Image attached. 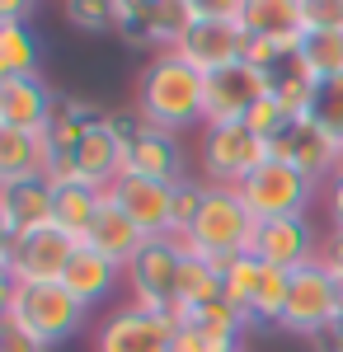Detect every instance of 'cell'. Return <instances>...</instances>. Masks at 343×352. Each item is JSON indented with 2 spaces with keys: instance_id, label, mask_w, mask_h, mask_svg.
<instances>
[{
  "instance_id": "obj_1",
  "label": "cell",
  "mask_w": 343,
  "mask_h": 352,
  "mask_svg": "<svg viewBox=\"0 0 343 352\" xmlns=\"http://www.w3.org/2000/svg\"><path fill=\"white\" fill-rule=\"evenodd\" d=\"M207 113V76L193 71L179 52H151L136 76V122L160 132H184Z\"/></svg>"
},
{
  "instance_id": "obj_2",
  "label": "cell",
  "mask_w": 343,
  "mask_h": 352,
  "mask_svg": "<svg viewBox=\"0 0 343 352\" xmlns=\"http://www.w3.org/2000/svg\"><path fill=\"white\" fill-rule=\"evenodd\" d=\"M254 230H259V221L245 207L240 188H216V184H207L202 207H198V217H193V226H188L184 235H188V249L193 254H202V258H211L221 268V263H231V258L254 249Z\"/></svg>"
},
{
  "instance_id": "obj_3",
  "label": "cell",
  "mask_w": 343,
  "mask_h": 352,
  "mask_svg": "<svg viewBox=\"0 0 343 352\" xmlns=\"http://www.w3.org/2000/svg\"><path fill=\"white\" fill-rule=\"evenodd\" d=\"M85 305H80L61 282H14V300H10V320L28 329L43 348H56L66 338H76L85 324Z\"/></svg>"
},
{
  "instance_id": "obj_4",
  "label": "cell",
  "mask_w": 343,
  "mask_h": 352,
  "mask_svg": "<svg viewBox=\"0 0 343 352\" xmlns=\"http://www.w3.org/2000/svg\"><path fill=\"white\" fill-rule=\"evenodd\" d=\"M184 254H193L184 230H169V235H160V240H146V249L123 268L127 296H132L127 305L146 310V315H165L169 300H174V282H179Z\"/></svg>"
},
{
  "instance_id": "obj_5",
  "label": "cell",
  "mask_w": 343,
  "mask_h": 352,
  "mask_svg": "<svg viewBox=\"0 0 343 352\" xmlns=\"http://www.w3.org/2000/svg\"><path fill=\"white\" fill-rule=\"evenodd\" d=\"M198 164H202V184H216V188H240V184H245L259 164H268V141L259 132H249L245 122L202 127Z\"/></svg>"
},
{
  "instance_id": "obj_6",
  "label": "cell",
  "mask_w": 343,
  "mask_h": 352,
  "mask_svg": "<svg viewBox=\"0 0 343 352\" xmlns=\"http://www.w3.org/2000/svg\"><path fill=\"white\" fill-rule=\"evenodd\" d=\"M132 132H136V122L123 118V113H104V118L90 122L80 151L71 155L76 174L90 184V188L108 192L123 174H127V160H132Z\"/></svg>"
},
{
  "instance_id": "obj_7",
  "label": "cell",
  "mask_w": 343,
  "mask_h": 352,
  "mask_svg": "<svg viewBox=\"0 0 343 352\" xmlns=\"http://www.w3.org/2000/svg\"><path fill=\"white\" fill-rule=\"evenodd\" d=\"M339 287L334 277L320 268V263H306V268L291 272V292H287V310H282V324L296 338H320L339 324Z\"/></svg>"
},
{
  "instance_id": "obj_8",
  "label": "cell",
  "mask_w": 343,
  "mask_h": 352,
  "mask_svg": "<svg viewBox=\"0 0 343 352\" xmlns=\"http://www.w3.org/2000/svg\"><path fill=\"white\" fill-rule=\"evenodd\" d=\"M240 197H245V207L254 212V221L306 217V207H311V197H315V184H311L301 169H291V164L268 160L240 184Z\"/></svg>"
},
{
  "instance_id": "obj_9",
  "label": "cell",
  "mask_w": 343,
  "mask_h": 352,
  "mask_svg": "<svg viewBox=\"0 0 343 352\" xmlns=\"http://www.w3.org/2000/svg\"><path fill=\"white\" fill-rule=\"evenodd\" d=\"M282 71H254V66H226L207 76V113H202V127H226V122H245L254 104L273 99Z\"/></svg>"
},
{
  "instance_id": "obj_10",
  "label": "cell",
  "mask_w": 343,
  "mask_h": 352,
  "mask_svg": "<svg viewBox=\"0 0 343 352\" xmlns=\"http://www.w3.org/2000/svg\"><path fill=\"white\" fill-rule=\"evenodd\" d=\"M188 10H193V5H188ZM245 43H249V38H245L240 14H193V28L184 33V43H179L174 52L184 56L193 71L216 76V71L245 61Z\"/></svg>"
},
{
  "instance_id": "obj_11",
  "label": "cell",
  "mask_w": 343,
  "mask_h": 352,
  "mask_svg": "<svg viewBox=\"0 0 343 352\" xmlns=\"http://www.w3.org/2000/svg\"><path fill=\"white\" fill-rule=\"evenodd\" d=\"M268 160H282V164H291V169H301L311 184H329L343 169V146L320 127L315 118H306V122H296L287 136L268 141Z\"/></svg>"
},
{
  "instance_id": "obj_12",
  "label": "cell",
  "mask_w": 343,
  "mask_h": 352,
  "mask_svg": "<svg viewBox=\"0 0 343 352\" xmlns=\"http://www.w3.org/2000/svg\"><path fill=\"white\" fill-rule=\"evenodd\" d=\"M174 333L179 329L169 324L165 315H146L136 305H123V310H113L99 324L94 352H169L174 348Z\"/></svg>"
},
{
  "instance_id": "obj_13",
  "label": "cell",
  "mask_w": 343,
  "mask_h": 352,
  "mask_svg": "<svg viewBox=\"0 0 343 352\" xmlns=\"http://www.w3.org/2000/svg\"><path fill=\"white\" fill-rule=\"evenodd\" d=\"M240 24H245V38H268L282 52V61H296L301 43L311 38L301 0H245Z\"/></svg>"
},
{
  "instance_id": "obj_14",
  "label": "cell",
  "mask_w": 343,
  "mask_h": 352,
  "mask_svg": "<svg viewBox=\"0 0 343 352\" xmlns=\"http://www.w3.org/2000/svg\"><path fill=\"white\" fill-rule=\"evenodd\" d=\"M80 249V240H71L66 230L43 226V230H28L14 240L10 254V277L14 282H61V272L71 263V254Z\"/></svg>"
},
{
  "instance_id": "obj_15",
  "label": "cell",
  "mask_w": 343,
  "mask_h": 352,
  "mask_svg": "<svg viewBox=\"0 0 343 352\" xmlns=\"http://www.w3.org/2000/svg\"><path fill=\"white\" fill-rule=\"evenodd\" d=\"M249 254L264 258L268 268L296 272V268H306V263L320 258V240H315V230H311L306 217H278V221H259Z\"/></svg>"
},
{
  "instance_id": "obj_16",
  "label": "cell",
  "mask_w": 343,
  "mask_h": 352,
  "mask_svg": "<svg viewBox=\"0 0 343 352\" xmlns=\"http://www.w3.org/2000/svg\"><path fill=\"white\" fill-rule=\"evenodd\" d=\"M174 188H179V184H160V179L123 174V179L108 188V197H113V202H118L151 240H160V235L174 230Z\"/></svg>"
},
{
  "instance_id": "obj_17",
  "label": "cell",
  "mask_w": 343,
  "mask_h": 352,
  "mask_svg": "<svg viewBox=\"0 0 343 352\" xmlns=\"http://www.w3.org/2000/svg\"><path fill=\"white\" fill-rule=\"evenodd\" d=\"M56 113V94L43 76H19L0 80V127L14 132H43Z\"/></svg>"
},
{
  "instance_id": "obj_18",
  "label": "cell",
  "mask_w": 343,
  "mask_h": 352,
  "mask_svg": "<svg viewBox=\"0 0 343 352\" xmlns=\"http://www.w3.org/2000/svg\"><path fill=\"white\" fill-rule=\"evenodd\" d=\"M127 174L160 179V184H184L188 174H184V146H179V136H174V132H160V127H146V122H136Z\"/></svg>"
},
{
  "instance_id": "obj_19",
  "label": "cell",
  "mask_w": 343,
  "mask_h": 352,
  "mask_svg": "<svg viewBox=\"0 0 343 352\" xmlns=\"http://www.w3.org/2000/svg\"><path fill=\"white\" fill-rule=\"evenodd\" d=\"M146 240H151V235H146V230H141V226H136V221L104 192V207H99V217H94V226H90L85 244H90V249H99L108 263L127 268L136 254L146 249Z\"/></svg>"
},
{
  "instance_id": "obj_20",
  "label": "cell",
  "mask_w": 343,
  "mask_h": 352,
  "mask_svg": "<svg viewBox=\"0 0 343 352\" xmlns=\"http://www.w3.org/2000/svg\"><path fill=\"white\" fill-rule=\"evenodd\" d=\"M123 282V268L118 263H108L99 249H90V244H80L76 254H71V263L61 272V287L71 292V296L85 305V310H94V305H104L113 296V287Z\"/></svg>"
},
{
  "instance_id": "obj_21",
  "label": "cell",
  "mask_w": 343,
  "mask_h": 352,
  "mask_svg": "<svg viewBox=\"0 0 343 352\" xmlns=\"http://www.w3.org/2000/svg\"><path fill=\"white\" fill-rule=\"evenodd\" d=\"M52 164L56 160H52V151H48V136L43 132L0 127V188L24 184V179H48Z\"/></svg>"
},
{
  "instance_id": "obj_22",
  "label": "cell",
  "mask_w": 343,
  "mask_h": 352,
  "mask_svg": "<svg viewBox=\"0 0 343 352\" xmlns=\"http://www.w3.org/2000/svg\"><path fill=\"white\" fill-rule=\"evenodd\" d=\"M52 184L48 179H24V184H10V188H0V207H5V217L14 226V240L28 235V230H43V226H52Z\"/></svg>"
},
{
  "instance_id": "obj_23",
  "label": "cell",
  "mask_w": 343,
  "mask_h": 352,
  "mask_svg": "<svg viewBox=\"0 0 343 352\" xmlns=\"http://www.w3.org/2000/svg\"><path fill=\"white\" fill-rule=\"evenodd\" d=\"M52 192H56L52 197V226L85 244L90 226H94L99 207H104V192L90 188V184H66V188H52Z\"/></svg>"
},
{
  "instance_id": "obj_24",
  "label": "cell",
  "mask_w": 343,
  "mask_h": 352,
  "mask_svg": "<svg viewBox=\"0 0 343 352\" xmlns=\"http://www.w3.org/2000/svg\"><path fill=\"white\" fill-rule=\"evenodd\" d=\"M193 329H198V338L207 343V352H240L245 329H254V324H249V315H240L236 305L211 300V305H202V310L193 315Z\"/></svg>"
},
{
  "instance_id": "obj_25",
  "label": "cell",
  "mask_w": 343,
  "mask_h": 352,
  "mask_svg": "<svg viewBox=\"0 0 343 352\" xmlns=\"http://www.w3.org/2000/svg\"><path fill=\"white\" fill-rule=\"evenodd\" d=\"M174 300L188 305L193 315L211 305V300H221V268L202 258V254H184V263H179V282H174Z\"/></svg>"
},
{
  "instance_id": "obj_26",
  "label": "cell",
  "mask_w": 343,
  "mask_h": 352,
  "mask_svg": "<svg viewBox=\"0 0 343 352\" xmlns=\"http://www.w3.org/2000/svg\"><path fill=\"white\" fill-rule=\"evenodd\" d=\"M291 66L315 85L339 80L343 76V33H311V38L301 43V52H296Z\"/></svg>"
},
{
  "instance_id": "obj_27",
  "label": "cell",
  "mask_w": 343,
  "mask_h": 352,
  "mask_svg": "<svg viewBox=\"0 0 343 352\" xmlns=\"http://www.w3.org/2000/svg\"><path fill=\"white\" fill-rule=\"evenodd\" d=\"M38 76V38L28 24H0V80Z\"/></svg>"
},
{
  "instance_id": "obj_28",
  "label": "cell",
  "mask_w": 343,
  "mask_h": 352,
  "mask_svg": "<svg viewBox=\"0 0 343 352\" xmlns=\"http://www.w3.org/2000/svg\"><path fill=\"white\" fill-rule=\"evenodd\" d=\"M259 277H264V258H254V254H240L231 263H221V300L236 305L240 315H249L254 292H259ZM249 324H254V320H249Z\"/></svg>"
},
{
  "instance_id": "obj_29",
  "label": "cell",
  "mask_w": 343,
  "mask_h": 352,
  "mask_svg": "<svg viewBox=\"0 0 343 352\" xmlns=\"http://www.w3.org/2000/svg\"><path fill=\"white\" fill-rule=\"evenodd\" d=\"M273 99L282 104V113H287V122L296 127V122H306V118H315V104H320V85L306 80L296 66H287L282 76H278V89H273Z\"/></svg>"
},
{
  "instance_id": "obj_30",
  "label": "cell",
  "mask_w": 343,
  "mask_h": 352,
  "mask_svg": "<svg viewBox=\"0 0 343 352\" xmlns=\"http://www.w3.org/2000/svg\"><path fill=\"white\" fill-rule=\"evenodd\" d=\"M66 24L85 33H108L113 28V0H66Z\"/></svg>"
},
{
  "instance_id": "obj_31",
  "label": "cell",
  "mask_w": 343,
  "mask_h": 352,
  "mask_svg": "<svg viewBox=\"0 0 343 352\" xmlns=\"http://www.w3.org/2000/svg\"><path fill=\"white\" fill-rule=\"evenodd\" d=\"M315 122L343 146V76L329 85H320V104H315Z\"/></svg>"
},
{
  "instance_id": "obj_32",
  "label": "cell",
  "mask_w": 343,
  "mask_h": 352,
  "mask_svg": "<svg viewBox=\"0 0 343 352\" xmlns=\"http://www.w3.org/2000/svg\"><path fill=\"white\" fill-rule=\"evenodd\" d=\"M245 127H249V132H259L264 141H278V136L291 132V122H287V113H282V104H278V99L254 104V109H249V118H245Z\"/></svg>"
},
{
  "instance_id": "obj_33",
  "label": "cell",
  "mask_w": 343,
  "mask_h": 352,
  "mask_svg": "<svg viewBox=\"0 0 343 352\" xmlns=\"http://www.w3.org/2000/svg\"><path fill=\"white\" fill-rule=\"evenodd\" d=\"M311 33H343V0H301Z\"/></svg>"
},
{
  "instance_id": "obj_34",
  "label": "cell",
  "mask_w": 343,
  "mask_h": 352,
  "mask_svg": "<svg viewBox=\"0 0 343 352\" xmlns=\"http://www.w3.org/2000/svg\"><path fill=\"white\" fill-rule=\"evenodd\" d=\"M202 192H207V184H198V179H184L174 188V230H188L193 226L198 207H202Z\"/></svg>"
},
{
  "instance_id": "obj_35",
  "label": "cell",
  "mask_w": 343,
  "mask_h": 352,
  "mask_svg": "<svg viewBox=\"0 0 343 352\" xmlns=\"http://www.w3.org/2000/svg\"><path fill=\"white\" fill-rule=\"evenodd\" d=\"M0 352H52V348H43L28 329H19L10 315H5V320H0Z\"/></svg>"
},
{
  "instance_id": "obj_36",
  "label": "cell",
  "mask_w": 343,
  "mask_h": 352,
  "mask_svg": "<svg viewBox=\"0 0 343 352\" xmlns=\"http://www.w3.org/2000/svg\"><path fill=\"white\" fill-rule=\"evenodd\" d=\"M245 66H254V71H282V52L268 38H249L245 43Z\"/></svg>"
},
{
  "instance_id": "obj_37",
  "label": "cell",
  "mask_w": 343,
  "mask_h": 352,
  "mask_svg": "<svg viewBox=\"0 0 343 352\" xmlns=\"http://www.w3.org/2000/svg\"><path fill=\"white\" fill-rule=\"evenodd\" d=\"M315 263H320L324 272H329L334 282H343V230H334L329 240L320 244V258H315Z\"/></svg>"
},
{
  "instance_id": "obj_38",
  "label": "cell",
  "mask_w": 343,
  "mask_h": 352,
  "mask_svg": "<svg viewBox=\"0 0 343 352\" xmlns=\"http://www.w3.org/2000/svg\"><path fill=\"white\" fill-rule=\"evenodd\" d=\"M324 202H329V221H334V230H343V174H334V179L324 184Z\"/></svg>"
},
{
  "instance_id": "obj_39",
  "label": "cell",
  "mask_w": 343,
  "mask_h": 352,
  "mask_svg": "<svg viewBox=\"0 0 343 352\" xmlns=\"http://www.w3.org/2000/svg\"><path fill=\"white\" fill-rule=\"evenodd\" d=\"M28 0H0V24H28Z\"/></svg>"
},
{
  "instance_id": "obj_40",
  "label": "cell",
  "mask_w": 343,
  "mask_h": 352,
  "mask_svg": "<svg viewBox=\"0 0 343 352\" xmlns=\"http://www.w3.org/2000/svg\"><path fill=\"white\" fill-rule=\"evenodd\" d=\"M10 254H14V226H10L5 207H0V268H10Z\"/></svg>"
},
{
  "instance_id": "obj_41",
  "label": "cell",
  "mask_w": 343,
  "mask_h": 352,
  "mask_svg": "<svg viewBox=\"0 0 343 352\" xmlns=\"http://www.w3.org/2000/svg\"><path fill=\"white\" fill-rule=\"evenodd\" d=\"M169 352H207V343L198 338V329H179V333H174V348H169Z\"/></svg>"
},
{
  "instance_id": "obj_42",
  "label": "cell",
  "mask_w": 343,
  "mask_h": 352,
  "mask_svg": "<svg viewBox=\"0 0 343 352\" xmlns=\"http://www.w3.org/2000/svg\"><path fill=\"white\" fill-rule=\"evenodd\" d=\"M10 300H14V277H10V268H0V320L10 315Z\"/></svg>"
},
{
  "instance_id": "obj_43",
  "label": "cell",
  "mask_w": 343,
  "mask_h": 352,
  "mask_svg": "<svg viewBox=\"0 0 343 352\" xmlns=\"http://www.w3.org/2000/svg\"><path fill=\"white\" fill-rule=\"evenodd\" d=\"M329 343H334V352H343V320L329 329Z\"/></svg>"
},
{
  "instance_id": "obj_44",
  "label": "cell",
  "mask_w": 343,
  "mask_h": 352,
  "mask_svg": "<svg viewBox=\"0 0 343 352\" xmlns=\"http://www.w3.org/2000/svg\"><path fill=\"white\" fill-rule=\"evenodd\" d=\"M334 287H339V315H343V282H334Z\"/></svg>"
},
{
  "instance_id": "obj_45",
  "label": "cell",
  "mask_w": 343,
  "mask_h": 352,
  "mask_svg": "<svg viewBox=\"0 0 343 352\" xmlns=\"http://www.w3.org/2000/svg\"><path fill=\"white\" fill-rule=\"evenodd\" d=\"M339 174H343V169H339Z\"/></svg>"
}]
</instances>
